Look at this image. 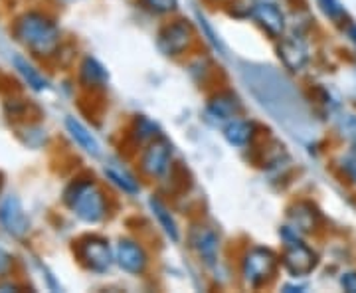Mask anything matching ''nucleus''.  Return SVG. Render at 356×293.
<instances>
[{"label":"nucleus","mask_w":356,"mask_h":293,"mask_svg":"<svg viewBox=\"0 0 356 293\" xmlns=\"http://www.w3.org/2000/svg\"><path fill=\"white\" fill-rule=\"evenodd\" d=\"M242 81L257 103L271 115L277 123L287 129L303 123L305 107L293 84L271 65L243 64L240 70Z\"/></svg>","instance_id":"nucleus-1"},{"label":"nucleus","mask_w":356,"mask_h":293,"mask_svg":"<svg viewBox=\"0 0 356 293\" xmlns=\"http://www.w3.org/2000/svg\"><path fill=\"white\" fill-rule=\"evenodd\" d=\"M16 36L20 38V42H24L30 50L42 54V56L51 54L60 44V32H58L56 24L46 16L36 13L26 14L18 20Z\"/></svg>","instance_id":"nucleus-2"},{"label":"nucleus","mask_w":356,"mask_h":293,"mask_svg":"<svg viewBox=\"0 0 356 293\" xmlns=\"http://www.w3.org/2000/svg\"><path fill=\"white\" fill-rule=\"evenodd\" d=\"M65 203L86 222H99L107 208L103 192L91 180H76L65 192Z\"/></svg>","instance_id":"nucleus-3"},{"label":"nucleus","mask_w":356,"mask_h":293,"mask_svg":"<svg viewBox=\"0 0 356 293\" xmlns=\"http://www.w3.org/2000/svg\"><path fill=\"white\" fill-rule=\"evenodd\" d=\"M275 268H277V258L271 250H266V248L250 250L243 260V276L254 285L269 280L275 274Z\"/></svg>","instance_id":"nucleus-4"},{"label":"nucleus","mask_w":356,"mask_h":293,"mask_svg":"<svg viewBox=\"0 0 356 293\" xmlns=\"http://www.w3.org/2000/svg\"><path fill=\"white\" fill-rule=\"evenodd\" d=\"M81 262L93 271H105L111 266V248L102 238H86L77 246Z\"/></svg>","instance_id":"nucleus-5"},{"label":"nucleus","mask_w":356,"mask_h":293,"mask_svg":"<svg viewBox=\"0 0 356 293\" xmlns=\"http://www.w3.org/2000/svg\"><path fill=\"white\" fill-rule=\"evenodd\" d=\"M0 220L13 236H24L28 232V216L18 198L8 196L0 206Z\"/></svg>","instance_id":"nucleus-6"},{"label":"nucleus","mask_w":356,"mask_h":293,"mask_svg":"<svg viewBox=\"0 0 356 293\" xmlns=\"http://www.w3.org/2000/svg\"><path fill=\"white\" fill-rule=\"evenodd\" d=\"M188 42H191V26L184 22H175V24L166 26L159 36V46L168 56L180 54L188 46Z\"/></svg>","instance_id":"nucleus-7"},{"label":"nucleus","mask_w":356,"mask_h":293,"mask_svg":"<svg viewBox=\"0 0 356 293\" xmlns=\"http://www.w3.org/2000/svg\"><path fill=\"white\" fill-rule=\"evenodd\" d=\"M170 165V147L166 141H154L143 155V171L147 175L159 177Z\"/></svg>","instance_id":"nucleus-8"},{"label":"nucleus","mask_w":356,"mask_h":293,"mask_svg":"<svg viewBox=\"0 0 356 293\" xmlns=\"http://www.w3.org/2000/svg\"><path fill=\"white\" fill-rule=\"evenodd\" d=\"M117 264L129 274H140L147 268V254L139 244L125 240L117 246Z\"/></svg>","instance_id":"nucleus-9"},{"label":"nucleus","mask_w":356,"mask_h":293,"mask_svg":"<svg viewBox=\"0 0 356 293\" xmlns=\"http://www.w3.org/2000/svg\"><path fill=\"white\" fill-rule=\"evenodd\" d=\"M65 127H67L70 135L76 139V143L83 149V151H88V153L93 155V157H97V155L102 153L99 141L95 139V137L89 133V129L86 127L81 121H77L76 117H67V119H65Z\"/></svg>","instance_id":"nucleus-10"},{"label":"nucleus","mask_w":356,"mask_h":293,"mask_svg":"<svg viewBox=\"0 0 356 293\" xmlns=\"http://www.w3.org/2000/svg\"><path fill=\"white\" fill-rule=\"evenodd\" d=\"M192 244L198 250V254L206 264H214L218 255V238L212 230L208 228H196L192 232Z\"/></svg>","instance_id":"nucleus-11"},{"label":"nucleus","mask_w":356,"mask_h":293,"mask_svg":"<svg viewBox=\"0 0 356 293\" xmlns=\"http://www.w3.org/2000/svg\"><path fill=\"white\" fill-rule=\"evenodd\" d=\"M255 16H257V20L261 22V26L266 28L269 34L280 36L281 30H283V14L275 4H271V2L257 4L255 6Z\"/></svg>","instance_id":"nucleus-12"},{"label":"nucleus","mask_w":356,"mask_h":293,"mask_svg":"<svg viewBox=\"0 0 356 293\" xmlns=\"http://www.w3.org/2000/svg\"><path fill=\"white\" fill-rule=\"evenodd\" d=\"M13 62H14V68L20 72V76L24 77L26 81H28V86H30V88H34L36 91H42L48 88V81H46V77L42 76L38 70L30 64L26 58H22V56H14Z\"/></svg>","instance_id":"nucleus-13"},{"label":"nucleus","mask_w":356,"mask_h":293,"mask_svg":"<svg viewBox=\"0 0 356 293\" xmlns=\"http://www.w3.org/2000/svg\"><path fill=\"white\" fill-rule=\"evenodd\" d=\"M280 56L283 58V62L289 68H293V70H299L307 60L305 48L299 42H295V40H283L281 42Z\"/></svg>","instance_id":"nucleus-14"},{"label":"nucleus","mask_w":356,"mask_h":293,"mask_svg":"<svg viewBox=\"0 0 356 293\" xmlns=\"http://www.w3.org/2000/svg\"><path fill=\"white\" fill-rule=\"evenodd\" d=\"M238 111H240V103H238V97L232 95V93H222L210 103V113L214 117H220V119L234 117Z\"/></svg>","instance_id":"nucleus-15"},{"label":"nucleus","mask_w":356,"mask_h":293,"mask_svg":"<svg viewBox=\"0 0 356 293\" xmlns=\"http://www.w3.org/2000/svg\"><path fill=\"white\" fill-rule=\"evenodd\" d=\"M252 135H254V125L248 123V121L236 119V121H232L226 127V139L232 145H236V147H243L248 141L252 139Z\"/></svg>","instance_id":"nucleus-16"},{"label":"nucleus","mask_w":356,"mask_h":293,"mask_svg":"<svg viewBox=\"0 0 356 293\" xmlns=\"http://www.w3.org/2000/svg\"><path fill=\"white\" fill-rule=\"evenodd\" d=\"M307 248L303 246V244L299 242H289V246H287V252H285V266H287V269L289 271H293V274H305V271H309V266L307 264H303V258H301V254L305 252Z\"/></svg>","instance_id":"nucleus-17"},{"label":"nucleus","mask_w":356,"mask_h":293,"mask_svg":"<svg viewBox=\"0 0 356 293\" xmlns=\"http://www.w3.org/2000/svg\"><path fill=\"white\" fill-rule=\"evenodd\" d=\"M151 208H153L154 216L159 218V222H161V226L165 228L166 234H168L172 240H178L177 222H175V218H172V214L168 212V208H166L165 204L161 203L159 198H151Z\"/></svg>","instance_id":"nucleus-18"},{"label":"nucleus","mask_w":356,"mask_h":293,"mask_svg":"<svg viewBox=\"0 0 356 293\" xmlns=\"http://www.w3.org/2000/svg\"><path fill=\"white\" fill-rule=\"evenodd\" d=\"M81 76L83 79L91 84V86H95V84H103L105 81V72H103V68L95 60H91L88 58L86 60V64L81 65Z\"/></svg>","instance_id":"nucleus-19"},{"label":"nucleus","mask_w":356,"mask_h":293,"mask_svg":"<svg viewBox=\"0 0 356 293\" xmlns=\"http://www.w3.org/2000/svg\"><path fill=\"white\" fill-rule=\"evenodd\" d=\"M107 175H109V179L113 180L115 184H119L123 191L127 192H137L139 191V184L133 180V177H129L127 173H119V171H115V168H109V171H105Z\"/></svg>","instance_id":"nucleus-20"},{"label":"nucleus","mask_w":356,"mask_h":293,"mask_svg":"<svg viewBox=\"0 0 356 293\" xmlns=\"http://www.w3.org/2000/svg\"><path fill=\"white\" fill-rule=\"evenodd\" d=\"M151 13L163 14V13H170L175 6H177V0H140Z\"/></svg>","instance_id":"nucleus-21"},{"label":"nucleus","mask_w":356,"mask_h":293,"mask_svg":"<svg viewBox=\"0 0 356 293\" xmlns=\"http://www.w3.org/2000/svg\"><path fill=\"white\" fill-rule=\"evenodd\" d=\"M10 266H13V258H10V254H6V252L0 248V276H4V274L10 269Z\"/></svg>","instance_id":"nucleus-22"}]
</instances>
